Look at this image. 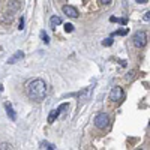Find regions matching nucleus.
Instances as JSON below:
<instances>
[{"mask_svg": "<svg viewBox=\"0 0 150 150\" xmlns=\"http://www.w3.org/2000/svg\"><path fill=\"white\" fill-rule=\"evenodd\" d=\"M95 126L98 129H107L110 126V117L105 114V112H99V114L95 117Z\"/></svg>", "mask_w": 150, "mask_h": 150, "instance_id": "nucleus-3", "label": "nucleus"}, {"mask_svg": "<svg viewBox=\"0 0 150 150\" xmlns=\"http://www.w3.org/2000/svg\"><path fill=\"white\" fill-rule=\"evenodd\" d=\"M101 5H108V3H111V0H98Z\"/></svg>", "mask_w": 150, "mask_h": 150, "instance_id": "nucleus-19", "label": "nucleus"}, {"mask_svg": "<svg viewBox=\"0 0 150 150\" xmlns=\"http://www.w3.org/2000/svg\"><path fill=\"white\" fill-rule=\"evenodd\" d=\"M134 78H135V72H134V71L128 72V74H126V77H125V80H126V81H132Z\"/></svg>", "mask_w": 150, "mask_h": 150, "instance_id": "nucleus-13", "label": "nucleus"}, {"mask_svg": "<svg viewBox=\"0 0 150 150\" xmlns=\"http://www.w3.org/2000/svg\"><path fill=\"white\" fill-rule=\"evenodd\" d=\"M92 92H93V86H89V87H86V89H83L80 92V95H78L80 104H84V102L89 101V99L92 98Z\"/></svg>", "mask_w": 150, "mask_h": 150, "instance_id": "nucleus-5", "label": "nucleus"}, {"mask_svg": "<svg viewBox=\"0 0 150 150\" xmlns=\"http://www.w3.org/2000/svg\"><path fill=\"white\" fill-rule=\"evenodd\" d=\"M116 33H117V35H122V36H123V35H126V33H128V30H117Z\"/></svg>", "mask_w": 150, "mask_h": 150, "instance_id": "nucleus-21", "label": "nucleus"}, {"mask_svg": "<svg viewBox=\"0 0 150 150\" xmlns=\"http://www.w3.org/2000/svg\"><path fill=\"white\" fill-rule=\"evenodd\" d=\"M20 8H21V5H20V2H17V0H12V2H9V5H8V11L9 12H15Z\"/></svg>", "mask_w": 150, "mask_h": 150, "instance_id": "nucleus-11", "label": "nucleus"}, {"mask_svg": "<svg viewBox=\"0 0 150 150\" xmlns=\"http://www.w3.org/2000/svg\"><path fill=\"white\" fill-rule=\"evenodd\" d=\"M112 42H114V41H112V38H107L105 41H102V45L104 47H110V45H112Z\"/></svg>", "mask_w": 150, "mask_h": 150, "instance_id": "nucleus-14", "label": "nucleus"}, {"mask_svg": "<svg viewBox=\"0 0 150 150\" xmlns=\"http://www.w3.org/2000/svg\"><path fill=\"white\" fill-rule=\"evenodd\" d=\"M18 29H20V30H23V29H24V18H21V20H20V27H18Z\"/></svg>", "mask_w": 150, "mask_h": 150, "instance_id": "nucleus-20", "label": "nucleus"}, {"mask_svg": "<svg viewBox=\"0 0 150 150\" xmlns=\"http://www.w3.org/2000/svg\"><path fill=\"white\" fill-rule=\"evenodd\" d=\"M65 32L66 33H71V32H74V26H72V24H65Z\"/></svg>", "mask_w": 150, "mask_h": 150, "instance_id": "nucleus-15", "label": "nucleus"}, {"mask_svg": "<svg viewBox=\"0 0 150 150\" xmlns=\"http://www.w3.org/2000/svg\"><path fill=\"white\" fill-rule=\"evenodd\" d=\"M123 98H125V93H123V89H122V87H119V86L112 87L111 92H110V101L119 102V101H122Z\"/></svg>", "mask_w": 150, "mask_h": 150, "instance_id": "nucleus-4", "label": "nucleus"}, {"mask_svg": "<svg viewBox=\"0 0 150 150\" xmlns=\"http://www.w3.org/2000/svg\"><path fill=\"white\" fill-rule=\"evenodd\" d=\"M41 38H42V41H44L45 44H48V42H50V39H48V36H47V33H45V32H41Z\"/></svg>", "mask_w": 150, "mask_h": 150, "instance_id": "nucleus-16", "label": "nucleus"}, {"mask_svg": "<svg viewBox=\"0 0 150 150\" xmlns=\"http://www.w3.org/2000/svg\"><path fill=\"white\" fill-rule=\"evenodd\" d=\"M110 21H111V23H116V21H117V18H116V17H111V18H110Z\"/></svg>", "mask_w": 150, "mask_h": 150, "instance_id": "nucleus-24", "label": "nucleus"}, {"mask_svg": "<svg viewBox=\"0 0 150 150\" xmlns=\"http://www.w3.org/2000/svg\"><path fill=\"white\" fill-rule=\"evenodd\" d=\"M8 149H12V147H11V144H6V143L0 144V150H8Z\"/></svg>", "mask_w": 150, "mask_h": 150, "instance_id": "nucleus-17", "label": "nucleus"}, {"mask_svg": "<svg viewBox=\"0 0 150 150\" xmlns=\"http://www.w3.org/2000/svg\"><path fill=\"white\" fill-rule=\"evenodd\" d=\"M143 20H144V21H150V11H149V12H146V14H144Z\"/></svg>", "mask_w": 150, "mask_h": 150, "instance_id": "nucleus-18", "label": "nucleus"}, {"mask_svg": "<svg viewBox=\"0 0 150 150\" xmlns=\"http://www.w3.org/2000/svg\"><path fill=\"white\" fill-rule=\"evenodd\" d=\"M59 24H62V18L57 17V15L51 17V20H50V27H51L53 30H56V27L59 26Z\"/></svg>", "mask_w": 150, "mask_h": 150, "instance_id": "nucleus-10", "label": "nucleus"}, {"mask_svg": "<svg viewBox=\"0 0 150 150\" xmlns=\"http://www.w3.org/2000/svg\"><path fill=\"white\" fill-rule=\"evenodd\" d=\"M5 107H6V112H8V117L12 120V122H15L17 120V114H15V111L14 110H12V105L11 104H5Z\"/></svg>", "mask_w": 150, "mask_h": 150, "instance_id": "nucleus-9", "label": "nucleus"}, {"mask_svg": "<svg viewBox=\"0 0 150 150\" xmlns=\"http://www.w3.org/2000/svg\"><path fill=\"white\" fill-rule=\"evenodd\" d=\"M66 107H68V105H66V104H63V105H60V107H59L57 110H53L51 112H50V116H48V123H53V122H54V120H56V119L59 117L60 111L63 110V108H66Z\"/></svg>", "mask_w": 150, "mask_h": 150, "instance_id": "nucleus-7", "label": "nucleus"}, {"mask_svg": "<svg viewBox=\"0 0 150 150\" xmlns=\"http://www.w3.org/2000/svg\"><path fill=\"white\" fill-rule=\"evenodd\" d=\"M62 11H63V14L65 15H68V17H71V18H78V9L77 8H74V6H69V5H66V6H63L62 8Z\"/></svg>", "mask_w": 150, "mask_h": 150, "instance_id": "nucleus-6", "label": "nucleus"}, {"mask_svg": "<svg viewBox=\"0 0 150 150\" xmlns=\"http://www.w3.org/2000/svg\"><path fill=\"white\" fill-rule=\"evenodd\" d=\"M26 92H27L29 99H32V101H35V102H41L47 96V84H45L44 80L36 78V80L29 83Z\"/></svg>", "mask_w": 150, "mask_h": 150, "instance_id": "nucleus-1", "label": "nucleus"}, {"mask_svg": "<svg viewBox=\"0 0 150 150\" xmlns=\"http://www.w3.org/2000/svg\"><path fill=\"white\" fill-rule=\"evenodd\" d=\"M135 2H137V3H141V5H146L149 0H135Z\"/></svg>", "mask_w": 150, "mask_h": 150, "instance_id": "nucleus-22", "label": "nucleus"}, {"mask_svg": "<svg viewBox=\"0 0 150 150\" xmlns=\"http://www.w3.org/2000/svg\"><path fill=\"white\" fill-rule=\"evenodd\" d=\"M21 59H24V53H23V51H17L14 56H11V57L8 59V63H9V65H14V63H17V62L21 60Z\"/></svg>", "mask_w": 150, "mask_h": 150, "instance_id": "nucleus-8", "label": "nucleus"}, {"mask_svg": "<svg viewBox=\"0 0 150 150\" xmlns=\"http://www.w3.org/2000/svg\"><path fill=\"white\" fill-rule=\"evenodd\" d=\"M120 24H123V26H125V24H126V20H125V18H122V20H117Z\"/></svg>", "mask_w": 150, "mask_h": 150, "instance_id": "nucleus-23", "label": "nucleus"}, {"mask_svg": "<svg viewBox=\"0 0 150 150\" xmlns=\"http://www.w3.org/2000/svg\"><path fill=\"white\" fill-rule=\"evenodd\" d=\"M132 42H134V45H135L137 48L146 47V44H147V35H146V32H144V30L135 32V35H134V38H132Z\"/></svg>", "mask_w": 150, "mask_h": 150, "instance_id": "nucleus-2", "label": "nucleus"}, {"mask_svg": "<svg viewBox=\"0 0 150 150\" xmlns=\"http://www.w3.org/2000/svg\"><path fill=\"white\" fill-rule=\"evenodd\" d=\"M41 149H48V150H54V149H56V146H54V144H50V143H47V141H42V143H41Z\"/></svg>", "mask_w": 150, "mask_h": 150, "instance_id": "nucleus-12", "label": "nucleus"}]
</instances>
